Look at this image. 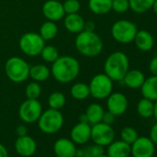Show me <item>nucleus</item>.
<instances>
[{
  "mask_svg": "<svg viewBox=\"0 0 157 157\" xmlns=\"http://www.w3.org/2000/svg\"><path fill=\"white\" fill-rule=\"evenodd\" d=\"M104 147L98 144H94L82 149V157H99L104 154Z\"/></svg>",
  "mask_w": 157,
  "mask_h": 157,
  "instance_id": "32",
  "label": "nucleus"
},
{
  "mask_svg": "<svg viewBox=\"0 0 157 157\" xmlns=\"http://www.w3.org/2000/svg\"><path fill=\"white\" fill-rule=\"evenodd\" d=\"M153 110H154V102L147 98L140 99L137 105V112L143 118H150L153 117Z\"/></svg>",
  "mask_w": 157,
  "mask_h": 157,
  "instance_id": "25",
  "label": "nucleus"
},
{
  "mask_svg": "<svg viewBox=\"0 0 157 157\" xmlns=\"http://www.w3.org/2000/svg\"><path fill=\"white\" fill-rule=\"evenodd\" d=\"M106 99V106L108 111L116 117L121 116L127 111L128 102L125 94L121 93H112Z\"/></svg>",
  "mask_w": 157,
  "mask_h": 157,
  "instance_id": "12",
  "label": "nucleus"
},
{
  "mask_svg": "<svg viewBox=\"0 0 157 157\" xmlns=\"http://www.w3.org/2000/svg\"><path fill=\"white\" fill-rule=\"evenodd\" d=\"M77 50L82 56L94 57L101 54L104 44L101 37L94 32L82 31L78 33L75 39Z\"/></svg>",
  "mask_w": 157,
  "mask_h": 157,
  "instance_id": "2",
  "label": "nucleus"
},
{
  "mask_svg": "<svg viewBox=\"0 0 157 157\" xmlns=\"http://www.w3.org/2000/svg\"><path fill=\"white\" fill-rule=\"evenodd\" d=\"M141 95L152 102L157 101V76L151 75L145 78L144 82L140 87Z\"/></svg>",
  "mask_w": 157,
  "mask_h": 157,
  "instance_id": "20",
  "label": "nucleus"
},
{
  "mask_svg": "<svg viewBox=\"0 0 157 157\" xmlns=\"http://www.w3.org/2000/svg\"><path fill=\"white\" fill-rule=\"evenodd\" d=\"M89 9L96 15H105L112 10V0H89Z\"/></svg>",
  "mask_w": 157,
  "mask_h": 157,
  "instance_id": "23",
  "label": "nucleus"
},
{
  "mask_svg": "<svg viewBox=\"0 0 157 157\" xmlns=\"http://www.w3.org/2000/svg\"><path fill=\"white\" fill-rule=\"evenodd\" d=\"M121 140L128 144H132L139 137L138 131L132 127H125L120 132Z\"/></svg>",
  "mask_w": 157,
  "mask_h": 157,
  "instance_id": "31",
  "label": "nucleus"
},
{
  "mask_svg": "<svg viewBox=\"0 0 157 157\" xmlns=\"http://www.w3.org/2000/svg\"><path fill=\"white\" fill-rule=\"evenodd\" d=\"M133 42L135 43L137 48L142 52L150 51L154 44V39L152 34L145 30L138 31Z\"/></svg>",
  "mask_w": 157,
  "mask_h": 157,
  "instance_id": "17",
  "label": "nucleus"
},
{
  "mask_svg": "<svg viewBox=\"0 0 157 157\" xmlns=\"http://www.w3.org/2000/svg\"><path fill=\"white\" fill-rule=\"evenodd\" d=\"M49 107L56 110H60L66 105V96L60 92H54L48 97Z\"/></svg>",
  "mask_w": 157,
  "mask_h": 157,
  "instance_id": "29",
  "label": "nucleus"
},
{
  "mask_svg": "<svg viewBox=\"0 0 157 157\" xmlns=\"http://www.w3.org/2000/svg\"><path fill=\"white\" fill-rule=\"evenodd\" d=\"M57 32H58V29L55 21H48L42 24L39 34L44 41H50L56 36Z\"/></svg>",
  "mask_w": 157,
  "mask_h": 157,
  "instance_id": "27",
  "label": "nucleus"
},
{
  "mask_svg": "<svg viewBox=\"0 0 157 157\" xmlns=\"http://www.w3.org/2000/svg\"><path fill=\"white\" fill-rule=\"evenodd\" d=\"M128 69V57L121 51L112 53L105 62V73L113 82H122Z\"/></svg>",
  "mask_w": 157,
  "mask_h": 157,
  "instance_id": "3",
  "label": "nucleus"
},
{
  "mask_svg": "<svg viewBox=\"0 0 157 157\" xmlns=\"http://www.w3.org/2000/svg\"><path fill=\"white\" fill-rule=\"evenodd\" d=\"M0 157H9V152L7 148L0 142Z\"/></svg>",
  "mask_w": 157,
  "mask_h": 157,
  "instance_id": "41",
  "label": "nucleus"
},
{
  "mask_svg": "<svg viewBox=\"0 0 157 157\" xmlns=\"http://www.w3.org/2000/svg\"><path fill=\"white\" fill-rule=\"evenodd\" d=\"M70 94L76 100H85L90 96L89 85L82 82L75 83L70 89Z\"/></svg>",
  "mask_w": 157,
  "mask_h": 157,
  "instance_id": "26",
  "label": "nucleus"
},
{
  "mask_svg": "<svg viewBox=\"0 0 157 157\" xmlns=\"http://www.w3.org/2000/svg\"><path fill=\"white\" fill-rule=\"evenodd\" d=\"M42 113V105L38 99H27L21 105L19 109L20 118L25 123H34L38 121Z\"/></svg>",
  "mask_w": 157,
  "mask_h": 157,
  "instance_id": "9",
  "label": "nucleus"
},
{
  "mask_svg": "<svg viewBox=\"0 0 157 157\" xmlns=\"http://www.w3.org/2000/svg\"><path fill=\"white\" fill-rule=\"evenodd\" d=\"M16 134L18 135V137H21V136H25L27 135V128L24 125H19L16 128Z\"/></svg>",
  "mask_w": 157,
  "mask_h": 157,
  "instance_id": "39",
  "label": "nucleus"
},
{
  "mask_svg": "<svg viewBox=\"0 0 157 157\" xmlns=\"http://www.w3.org/2000/svg\"><path fill=\"white\" fill-rule=\"evenodd\" d=\"M115 118H116V116L114 114H112L111 112L107 111V112L104 113L102 122H104L105 124H108V125H112L115 122Z\"/></svg>",
  "mask_w": 157,
  "mask_h": 157,
  "instance_id": "36",
  "label": "nucleus"
},
{
  "mask_svg": "<svg viewBox=\"0 0 157 157\" xmlns=\"http://www.w3.org/2000/svg\"><path fill=\"white\" fill-rule=\"evenodd\" d=\"M40 55L42 58L48 63H54L59 57L58 50L53 45H44Z\"/></svg>",
  "mask_w": 157,
  "mask_h": 157,
  "instance_id": "30",
  "label": "nucleus"
},
{
  "mask_svg": "<svg viewBox=\"0 0 157 157\" xmlns=\"http://www.w3.org/2000/svg\"><path fill=\"white\" fill-rule=\"evenodd\" d=\"M41 86L36 82H30L26 87V97L27 99H38L41 95Z\"/></svg>",
  "mask_w": 157,
  "mask_h": 157,
  "instance_id": "33",
  "label": "nucleus"
},
{
  "mask_svg": "<svg viewBox=\"0 0 157 157\" xmlns=\"http://www.w3.org/2000/svg\"><path fill=\"white\" fill-rule=\"evenodd\" d=\"M15 149L20 155L23 157H30L35 153L37 145L35 140L32 137L25 135L18 137L15 141Z\"/></svg>",
  "mask_w": 157,
  "mask_h": 157,
  "instance_id": "15",
  "label": "nucleus"
},
{
  "mask_svg": "<svg viewBox=\"0 0 157 157\" xmlns=\"http://www.w3.org/2000/svg\"><path fill=\"white\" fill-rule=\"evenodd\" d=\"M145 75L139 69H128L122 82L130 89H139L145 81Z\"/></svg>",
  "mask_w": 157,
  "mask_h": 157,
  "instance_id": "19",
  "label": "nucleus"
},
{
  "mask_svg": "<svg viewBox=\"0 0 157 157\" xmlns=\"http://www.w3.org/2000/svg\"><path fill=\"white\" fill-rule=\"evenodd\" d=\"M51 70L43 64L34 65L30 67V77L34 82H44L50 77Z\"/></svg>",
  "mask_w": 157,
  "mask_h": 157,
  "instance_id": "24",
  "label": "nucleus"
},
{
  "mask_svg": "<svg viewBox=\"0 0 157 157\" xmlns=\"http://www.w3.org/2000/svg\"><path fill=\"white\" fill-rule=\"evenodd\" d=\"M151 9H152V10H153L154 14L157 16V0H154V2H153V4H152Z\"/></svg>",
  "mask_w": 157,
  "mask_h": 157,
  "instance_id": "43",
  "label": "nucleus"
},
{
  "mask_svg": "<svg viewBox=\"0 0 157 157\" xmlns=\"http://www.w3.org/2000/svg\"><path fill=\"white\" fill-rule=\"evenodd\" d=\"M99 157H108V156H107L106 154H105V153H104V154H102V155H100Z\"/></svg>",
  "mask_w": 157,
  "mask_h": 157,
  "instance_id": "45",
  "label": "nucleus"
},
{
  "mask_svg": "<svg viewBox=\"0 0 157 157\" xmlns=\"http://www.w3.org/2000/svg\"><path fill=\"white\" fill-rule=\"evenodd\" d=\"M153 117L157 121V101L154 102V110H153Z\"/></svg>",
  "mask_w": 157,
  "mask_h": 157,
  "instance_id": "44",
  "label": "nucleus"
},
{
  "mask_svg": "<svg viewBox=\"0 0 157 157\" xmlns=\"http://www.w3.org/2000/svg\"><path fill=\"white\" fill-rule=\"evenodd\" d=\"M64 118L59 110L49 108L43 112L38 119V125L42 132L45 134H55L63 127Z\"/></svg>",
  "mask_w": 157,
  "mask_h": 157,
  "instance_id": "5",
  "label": "nucleus"
},
{
  "mask_svg": "<svg viewBox=\"0 0 157 157\" xmlns=\"http://www.w3.org/2000/svg\"><path fill=\"white\" fill-rule=\"evenodd\" d=\"M129 10L128 0H112V10L117 13H125Z\"/></svg>",
  "mask_w": 157,
  "mask_h": 157,
  "instance_id": "35",
  "label": "nucleus"
},
{
  "mask_svg": "<svg viewBox=\"0 0 157 157\" xmlns=\"http://www.w3.org/2000/svg\"><path fill=\"white\" fill-rule=\"evenodd\" d=\"M129 9L135 13H144L151 9L154 0H128Z\"/></svg>",
  "mask_w": 157,
  "mask_h": 157,
  "instance_id": "28",
  "label": "nucleus"
},
{
  "mask_svg": "<svg viewBox=\"0 0 157 157\" xmlns=\"http://www.w3.org/2000/svg\"><path fill=\"white\" fill-rule=\"evenodd\" d=\"M80 122H82V123H88V119H87V117L85 114L83 115H81L80 116Z\"/></svg>",
  "mask_w": 157,
  "mask_h": 157,
  "instance_id": "42",
  "label": "nucleus"
},
{
  "mask_svg": "<svg viewBox=\"0 0 157 157\" xmlns=\"http://www.w3.org/2000/svg\"><path fill=\"white\" fill-rule=\"evenodd\" d=\"M29 64L19 56H12L8 59L5 65L7 77L13 82L21 83L30 77Z\"/></svg>",
  "mask_w": 157,
  "mask_h": 157,
  "instance_id": "4",
  "label": "nucleus"
},
{
  "mask_svg": "<svg viewBox=\"0 0 157 157\" xmlns=\"http://www.w3.org/2000/svg\"><path fill=\"white\" fill-rule=\"evenodd\" d=\"M63 9L65 14L78 13L81 9V4L78 2V0H66L63 3Z\"/></svg>",
  "mask_w": 157,
  "mask_h": 157,
  "instance_id": "34",
  "label": "nucleus"
},
{
  "mask_svg": "<svg viewBox=\"0 0 157 157\" xmlns=\"http://www.w3.org/2000/svg\"><path fill=\"white\" fill-rule=\"evenodd\" d=\"M84 20L78 13L67 14L64 20L65 28L72 33H80L84 28Z\"/></svg>",
  "mask_w": 157,
  "mask_h": 157,
  "instance_id": "21",
  "label": "nucleus"
},
{
  "mask_svg": "<svg viewBox=\"0 0 157 157\" xmlns=\"http://www.w3.org/2000/svg\"><path fill=\"white\" fill-rule=\"evenodd\" d=\"M155 145L149 137H138L130 145V154L132 157H153Z\"/></svg>",
  "mask_w": 157,
  "mask_h": 157,
  "instance_id": "11",
  "label": "nucleus"
},
{
  "mask_svg": "<svg viewBox=\"0 0 157 157\" xmlns=\"http://www.w3.org/2000/svg\"><path fill=\"white\" fill-rule=\"evenodd\" d=\"M95 30V24L93 21H86L84 22V28L83 31L86 32H94Z\"/></svg>",
  "mask_w": 157,
  "mask_h": 157,
  "instance_id": "40",
  "label": "nucleus"
},
{
  "mask_svg": "<svg viewBox=\"0 0 157 157\" xmlns=\"http://www.w3.org/2000/svg\"><path fill=\"white\" fill-rule=\"evenodd\" d=\"M108 157H128L130 155V144L120 140H113L107 146Z\"/></svg>",
  "mask_w": 157,
  "mask_h": 157,
  "instance_id": "18",
  "label": "nucleus"
},
{
  "mask_svg": "<svg viewBox=\"0 0 157 157\" xmlns=\"http://www.w3.org/2000/svg\"><path fill=\"white\" fill-rule=\"evenodd\" d=\"M91 139L95 144L100 146H108L115 139V130L111 125L99 122L92 126Z\"/></svg>",
  "mask_w": 157,
  "mask_h": 157,
  "instance_id": "10",
  "label": "nucleus"
},
{
  "mask_svg": "<svg viewBox=\"0 0 157 157\" xmlns=\"http://www.w3.org/2000/svg\"><path fill=\"white\" fill-rule=\"evenodd\" d=\"M138 28L135 23L128 20L116 21L111 28V34L115 41L120 44H129L134 41Z\"/></svg>",
  "mask_w": 157,
  "mask_h": 157,
  "instance_id": "6",
  "label": "nucleus"
},
{
  "mask_svg": "<svg viewBox=\"0 0 157 157\" xmlns=\"http://www.w3.org/2000/svg\"><path fill=\"white\" fill-rule=\"evenodd\" d=\"M76 151L75 143L67 138H60L54 144V151L57 157H75Z\"/></svg>",
  "mask_w": 157,
  "mask_h": 157,
  "instance_id": "16",
  "label": "nucleus"
},
{
  "mask_svg": "<svg viewBox=\"0 0 157 157\" xmlns=\"http://www.w3.org/2000/svg\"><path fill=\"white\" fill-rule=\"evenodd\" d=\"M149 70L153 76H157V56L152 57L149 63Z\"/></svg>",
  "mask_w": 157,
  "mask_h": 157,
  "instance_id": "37",
  "label": "nucleus"
},
{
  "mask_svg": "<svg viewBox=\"0 0 157 157\" xmlns=\"http://www.w3.org/2000/svg\"><path fill=\"white\" fill-rule=\"evenodd\" d=\"M91 131L92 127L89 123L78 122L70 131L71 140L75 144H85L91 139Z\"/></svg>",
  "mask_w": 157,
  "mask_h": 157,
  "instance_id": "14",
  "label": "nucleus"
},
{
  "mask_svg": "<svg viewBox=\"0 0 157 157\" xmlns=\"http://www.w3.org/2000/svg\"><path fill=\"white\" fill-rule=\"evenodd\" d=\"M89 88L90 95L94 99H105L112 94L113 81L105 73H99L92 78Z\"/></svg>",
  "mask_w": 157,
  "mask_h": 157,
  "instance_id": "7",
  "label": "nucleus"
},
{
  "mask_svg": "<svg viewBox=\"0 0 157 157\" xmlns=\"http://www.w3.org/2000/svg\"><path fill=\"white\" fill-rule=\"evenodd\" d=\"M44 16L51 21H57L65 16L63 4L57 0H48L42 8Z\"/></svg>",
  "mask_w": 157,
  "mask_h": 157,
  "instance_id": "13",
  "label": "nucleus"
},
{
  "mask_svg": "<svg viewBox=\"0 0 157 157\" xmlns=\"http://www.w3.org/2000/svg\"><path fill=\"white\" fill-rule=\"evenodd\" d=\"M104 113H105V110L101 105L96 104V103L91 104L87 107L86 112H85V115L88 119V123L91 125H94L99 122H102Z\"/></svg>",
  "mask_w": 157,
  "mask_h": 157,
  "instance_id": "22",
  "label": "nucleus"
},
{
  "mask_svg": "<svg viewBox=\"0 0 157 157\" xmlns=\"http://www.w3.org/2000/svg\"><path fill=\"white\" fill-rule=\"evenodd\" d=\"M149 138L154 143V145H157V122L155 124H153L152 127L151 128Z\"/></svg>",
  "mask_w": 157,
  "mask_h": 157,
  "instance_id": "38",
  "label": "nucleus"
},
{
  "mask_svg": "<svg viewBox=\"0 0 157 157\" xmlns=\"http://www.w3.org/2000/svg\"><path fill=\"white\" fill-rule=\"evenodd\" d=\"M21 50L29 56H36L41 54L45 41L36 33H27L23 34L19 42Z\"/></svg>",
  "mask_w": 157,
  "mask_h": 157,
  "instance_id": "8",
  "label": "nucleus"
},
{
  "mask_svg": "<svg viewBox=\"0 0 157 157\" xmlns=\"http://www.w3.org/2000/svg\"><path fill=\"white\" fill-rule=\"evenodd\" d=\"M52 64L51 73L55 80L60 83L74 81L80 73V63L76 58L69 56H59Z\"/></svg>",
  "mask_w": 157,
  "mask_h": 157,
  "instance_id": "1",
  "label": "nucleus"
}]
</instances>
